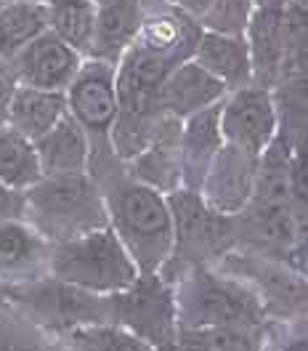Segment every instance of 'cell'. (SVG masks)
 Instances as JSON below:
<instances>
[{
    "label": "cell",
    "mask_w": 308,
    "mask_h": 351,
    "mask_svg": "<svg viewBox=\"0 0 308 351\" xmlns=\"http://www.w3.org/2000/svg\"><path fill=\"white\" fill-rule=\"evenodd\" d=\"M244 40L253 62V83L274 88L285 59V11L255 8L250 27L244 32Z\"/></svg>",
    "instance_id": "ac0fdd59"
},
{
    "label": "cell",
    "mask_w": 308,
    "mask_h": 351,
    "mask_svg": "<svg viewBox=\"0 0 308 351\" xmlns=\"http://www.w3.org/2000/svg\"><path fill=\"white\" fill-rule=\"evenodd\" d=\"M264 351H308V319L271 322Z\"/></svg>",
    "instance_id": "1f68e13d"
},
{
    "label": "cell",
    "mask_w": 308,
    "mask_h": 351,
    "mask_svg": "<svg viewBox=\"0 0 308 351\" xmlns=\"http://www.w3.org/2000/svg\"><path fill=\"white\" fill-rule=\"evenodd\" d=\"M213 3H216V0H170L173 8H178L181 14H186V16L197 19V22H199V16H202Z\"/></svg>",
    "instance_id": "d590c367"
},
{
    "label": "cell",
    "mask_w": 308,
    "mask_h": 351,
    "mask_svg": "<svg viewBox=\"0 0 308 351\" xmlns=\"http://www.w3.org/2000/svg\"><path fill=\"white\" fill-rule=\"evenodd\" d=\"M136 3L141 5L144 14H154V11H162V8L170 5V0H136Z\"/></svg>",
    "instance_id": "8d00e7d4"
},
{
    "label": "cell",
    "mask_w": 308,
    "mask_h": 351,
    "mask_svg": "<svg viewBox=\"0 0 308 351\" xmlns=\"http://www.w3.org/2000/svg\"><path fill=\"white\" fill-rule=\"evenodd\" d=\"M220 133L223 144L261 157L279 133V114L271 88L250 83L226 93L220 101Z\"/></svg>",
    "instance_id": "30bf717a"
},
{
    "label": "cell",
    "mask_w": 308,
    "mask_h": 351,
    "mask_svg": "<svg viewBox=\"0 0 308 351\" xmlns=\"http://www.w3.org/2000/svg\"><path fill=\"white\" fill-rule=\"evenodd\" d=\"M72 351H152L131 330L114 322H93L62 332Z\"/></svg>",
    "instance_id": "83f0119b"
},
{
    "label": "cell",
    "mask_w": 308,
    "mask_h": 351,
    "mask_svg": "<svg viewBox=\"0 0 308 351\" xmlns=\"http://www.w3.org/2000/svg\"><path fill=\"white\" fill-rule=\"evenodd\" d=\"M292 3H298V5H303V8H308V0H292Z\"/></svg>",
    "instance_id": "f35d334b"
},
{
    "label": "cell",
    "mask_w": 308,
    "mask_h": 351,
    "mask_svg": "<svg viewBox=\"0 0 308 351\" xmlns=\"http://www.w3.org/2000/svg\"><path fill=\"white\" fill-rule=\"evenodd\" d=\"M96 8L99 5L93 0H48L45 3L48 29L72 45L75 51H80L83 56H88Z\"/></svg>",
    "instance_id": "484cf974"
},
{
    "label": "cell",
    "mask_w": 308,
    "mask_h": 351,
    "mask_svg": "<svg viewBox=\"0 0 308 351\" xmlns=\"http://www.w3.org/2000/svg\"><path fill=\"white\" fill-rule=\"evenodd\" d=\"M66 114L64 90H43V88L19 86L14 93L8 123L14 131L27 136L29 141L40 138Z\"/></svg>",
    "instance_id": "44dd1931"
},
{
    "label": "cell",
    "mask_w": 308,
    "mask_h": 351,
    "mask_svg": "<svg viewBox=\"0 0 308 351\" xmlns=\"http://www.w3.org/2000/svg\"><path fill=\"white\" fill-rule=\"evenodd\" d=\"M279 114V136L295 144H308V75L285 77L271 88Z\"/></svg>",
    "instance_id": "4316f807"
},
{
    "label": "cell",
    "mask_w": 308,
    "mask_h": 351,
    "mask_svg": "<svg viewBox=\"0 0 308 351\" xmlns=\"http://www.w3.org/2000/svg\"><path fill=\"white\" fill-rule=\"evenodd\" d=\"M282 261H287L303 277H308V223H300V232H298L295 242L290 245V250L282 256Z\"/></svg>",
    "instance_id": "e575fe53"
},
{
    "label": "cell",
    "mask_w": 308,
    "mask_h": 351,
    "mask_svg": "<svg viewBox=\"0 0 308 351\" xmlns=\"http://www.w3.org/2000/svg\"><path fill=\"white\" fill-rule=\"evenodd\" d=\"M226 93L229 90L223 88L220 80H216L207 69H202L194 59H189V62H181L162 80L157 104H159V112L178 117V120H186L207 107L220 104L226 99Z\"/></svg>",
    "instance_id": "9a60e30c"
},
{
    "label": "cell",
    "mask_w": 308,
    "mask_h": 351,
    "mask_svg": "<svg viewBox=\"0 0 308 351\" xmlns=\"http://www.w3.org/2000/svg\"><path fill=\"white\" fill-rule=\"evenodd\" d=\"M51 242L24 219L0 221V282L19 285L48 274Z\"/></svg>",
    "instance_id": "5bb4252c"
},
{
    "label": "cell",
    "mask_w": 308,
    "mask_h": 351,
    "mask_svg": "<svg viewBox=\"0 0 308 351\" xmlns=\"http://www.w3.org/2000/svg\"><path fill=\"white\" fill-rule=\"evenodd\" d=\"M35 152L40 160L43 176L88 173L90 141L69 112L51 131L35 138Z\"/></svg>",
    "instance_id": "d6986e66"
},
{
    "label": "cell",
    "mask_w": 308,
    "mask_h": 351,
    "mask_svg": "<svg viewBox=\"0 0 308 351\" xmlns=\"http://www.w3.org/2000/svg\"><path fill=\"white\" fill-rule=\"evenodd\" d=\"M96 5H104V3H112V0H93Z\"/></svg>",
    "instance_id": "ab89813d"
},
{
    "label": "cell",
    "mask_w": 308,
    "mask_h": 351,
    "mask_svg": "<svg viewBox=\"0 0 308 351\" xmlns=\"http://www.w3.org/2000/svg\"><path fill=\"white\" fill-rule=\"evenodd\" d=\"M0 351H72L62 335L35 325L5 298L0 304Z\"/></svg>",
    "instance_id": "d4e9b609"
},
{
    "label": "cell",
    "mask_w": 308,
    "mask_h": 351,
    "mask_svg": "<svg viewBox=\"0 0 308 351\" xmlns=\"http://www.w3.org/2000/svg\"><path fill=\"white\" fill-rule=\"evenodd\" d=\"M96 184L104 195L110 229L125 245L138 271H159L173 253V216L168 195L131 178L125 168Z\"/></svg>",
    "instance_id": "6da1fadb"
},
{
    "label": "cell",
    "mask_w": 308,
    "mask_h": 351,
    "mask_svg": "<svg viewBox=\"0 0 308 351\" xmlns=\"http://www.w3.org/2000/svg\"><path fill=\"white\" fill-rule=\"evenodd\" d=\"M178 328H216V325H266V311L240 277L216 266H192L176 282Z\"/></svg>",
    "instance_id": "3957f363"
},
{
    "label": "cell",
    "mask_w": 308,
    "mask_h": 351,
    "mask_svg": "<svg viewBox=\"0 0 308 351\" xmlns=\"http://www.w3.org/2000/svg\"><path fill=\"white\" fill-rule=\"evenodd\" d=\"M24 213H27V192L0 181V221L24 219Z\"/></svg>",
    "instance_id": "d6a6232c"
},
{
    "label": "cell",
    "mask_w": 308,
    "mask_h": 351,
    "mask_svg": "<svg viewBox=\"0 0 308 351\" xmlns=\"http://www.w3.org/2000/svg\"><path fill=\"white\" fill-rule=\"evenodd\" d=\"M192 59L216 80H220L229 93L253 83V62L244 38H229L202 29Z\"/></svg>",
    "instance_id": "ffe728a7"
},
{
    "label": "cell",
    "mask_w": 308,
    "mask_h": 351,
    "mask_svg": "<svg viewBox=\"0 0 308 351\" xmlns=\"http://www.w3.org/2000/svg\"><path fill=\"white\" fill-rule=\"evenodd\" d=\"M24 3H48V0H24Z\"/></svg>",
    "instance_id": "60d3db41"
},
{
    "label": "cell",
    "mask_w": 308,
    "mask_h": 351,
    "mask_svg": "<svg viewBox=\"0 0 308 351\" xmlns=\"http://www.w3.org/2000/svg\"><path fill=\"white\" fill-rule=\"evenodd\" d=\"M253 0H216L202 16L199 27L205 32L216 35H229V38H244L250 19H253Z\"/></svg>",
    "instance_id": "f546056e"
},
{
    "label": "cell",
    "mask_w": 308,
    "mask_h": 351,
    "mask_svg": "<svg viewBox=\"0 0 308 351\" xmlns=\"http://www.w3.org/2000/svg\"><path fill=\"white\" fill-rule=\"evenodd\" d=\"M268 325H216L178 330L176 351H264Z\"/></svg>",
    "instance_id": "7402d4cb"
},
{
    "label": "cell",
    "mask_w": 308,
    "mask_h": 351,
    "mask_svg": "<svg viewBox=\"0 0 308 351\" xmlns=\"http://www.w3.org/2000/svg\"><path fill=\"white\" fill-rule=\"evenodd\" d=\"M298 75H308V8L290 3L285 8V59L279 80Z\"/></svg>",
    "instance_id": "f1b7e54d"
},
{
    "label": "cell",
    "mask_w": 308,
    "mask_h": 351,
    "mask_svg": "<svg viewBox=\"0 0 308 351\" xmlns=\"http://www.w3.org/2000/svg\"><path fill=\"white\" fill-rule=\"evenodd\" d=\"M48 32L45 3L3 0L0 3V59L11 62L24 45Z\"/></svg>",
    "instance_id": "603a6c76"
},
{
    "label": "cell",
    "mask_w": 308,
    "mask_h": 351,
    "mask_svg": "<svg viewBox=\"0 0 308 351\" xmlns=\"http://www.w3.org/2000/svg\"><path fill=\"white\" fill-rule=\"evenodd\" d=\"M110 322L131 330L152 351H176V287L159 271L138 274L136 282L110 295Z\"/></svg>",
    "instance_id": "9c48e42d"
},
{
    "label": "cell",
    "mask_w": 308,
    "mask_h": 351,
    "mask_svg": "<svg viewBox=\"0 0 308 351\" xmlns=\"http://www.w3.org/2000/svg\"><path fill=\"white\" fill-rule=\"evenodd\" d=\"M223 147L220 104L207 107L181 123V186L199 192L207 168Z\"/></svg>",
    "instance_id": "2e32d148"
},
{
    "label": "cell",
    "mask_w": 308,
    "mask_h": 351,
    "mask_svg": "<svg viewBox=\"0 0 308 351\" xmlns=\"http://www.w3.org/2000/svg\"><path fill=\"white\" fill-rule=\"evenodd\" d=\"M258 157L223 144L199 186L202 199L220 216H237L253 197Z\"/></svg>",
    "instance_id": "7c38bea8"
},
{
    "label": "cell",
    "mask_w": 308,
    "mask_h": 351,
    "mask_svg": "<svg viewBox=\"0 0 308 351\" xmlns=\"http://www.w3.org/2000/svg\"><path fill=\"white\" fill-rule=\"evenodd\" d=\"M83 62H86V56L80 51H75L72 45L64 43L59 35H53L48 29L29 45H24L11 59V66L16 72L19 86L66 90Z\"/></svg>",
    "instance_id": "8fae6325"
},
{
    "label": "cell",
    "mask_w": 308,
    "mask_h": 351,
    "mask_svg": "<svg viewBox=\"0 0 308 351\" xmlns=\"http://www.w3.org/2000/svg\"><path fill=\"white\" fill-rule=\"evenodd\" d=\"M40 178L43 168L35 152V141L14 131L11 125H0V181L27 192Z\"/></svg>",
    "instance_id": "cb8c5ba5"
},
{
    "label": "cell",
    "mask_w": 308,
    "mask_h": 351,
    "mask_svg": "<svg viewBox=\"0 0 308 351\" xmlns=\"http://www.w3.org/2000/svg\"><path fill=\"white\" fill-rule=\"evenodd\" d=\"M290 202L300 223H308V144H295L290 152Z\"/></svg>",
    "instance_id": "4dcf8cb0"
},
{
    "label": "cell",
    "mask_w": 308,
    "mask_h": 351,
    "mask_svg": "<svg viewBox=\"0 0 308 351\" xmlns=\"http://www.w3.org/2000/svg\"><path fill=\"white\" fill-rule=\"evenodd\" d=\"M181 123L162 112L149 144L125 162V173L162 195L181 189Z\"/></svg>",
    "instance_id": "4fadbf2b"
},
{
    "label": "cell",
    "mask_w": 308,
    "mask_h": 351,
    "mask_svg": "<svg viewBox=\"0 0 308 351\" xmlns=\"http://www.w3.org/2000/svg\"><path fill=\"white\" fill-rule=\"evenodd\" d=\"M16 88H19V80H16L14 66H11V62L0 59V125L8 123V110H11Z\"/></svg>",
    "instance_id": "836d02e7"
},
{
    "label": "cell",
    "mask_w": 308,
    "mask_h": 351,
    "mask_svg": "<svg viewBox=\"0 0 308 351\" xmlns=\"http://www.w3.org/2000/svg\"><path fill=\"white\" fill-rule=\"evenodd\" d=\"M114 69L117 66L110 62L86 59L77 69L75 80L64 90L66 112L80 123V128L86 131L90 141L88 173L93 176V181H101L125 168V162L114 154L110 141L112 125L120 112Z\"/></svg>",
    "instance_id": "5b68a950"
},
{
    "label": "cell",
    "mask_w": 308,
    "mask_h": 351,
    "mask_svg": "<svg viewBox=\"0 0 308 351\" xmlns=\"http://www.w3.org/2000/svg\"><path fill=\"white\" fill-rule=\"evenodd\" d=\"M144 11L136 0H112L96 8V24H93V38L86 59H99L117 66L123 53L131 48L136 40L141 24H144Z\"/></svg>",
    "instance_id": "e0dca14e"
},
{
    "label": "cell",
    "mask_w": 308,
    "mask_h": 351,
    "mask_svg": "<svg viewBox=\"0 0 308 351\" xmlns=\"http://www.w3.org/2000/svg\"><path fill=\"white\" fill-rule=\"evenodd\" d=\"M24 221H29L51 245L110 226L104 195L90 173L43 176L27 189Z\"/></svg>",
    "instance_id": "7a4b0ae2"
},
{
    "label": "cell",
    "mask_w": 308,
    "mask_h": 351,
    "mask_svg": "<svg viewBox=\"0 0 308 351\" xmlns=\"http://www.w3.org/2000/svg\"><path fill=\"white\" fill-rule=\"evenodd\" d=\"M168 205L173 216V253L159 269L168 282H176L192 266L216 263L223 253L237 247L234 216L216 213L199 192L181 186L168 195Z\"/></svg>",
    "instance_id": "8992f818"
},
{
    "label": "cell",
    "mask_w": 308,
    "mask_h": 351,
    "mask_svg": "<svg viewBox=\"0 0 308 351\" xmlns=\"http://www.w3.org/2000/svg\"><path fill=\"white\" fill-rule=\"evenodd\" d=\"M292 0H253L255 8H274V11H285Z\"/></svg>",
    "instance_id": "74e56055"
},
{
    "label": "cell",
    "mask_w": 308,
    "mask_h": 351,
    "mask_svg": "<svg viewBox=\"0 0 308 351\" xmlns=\"http://www.w3.org/2000/svg\"><path fill=\"white\" fill-rule=\"evenodd\" d=\"M3 298L27 319L56 335L80 325L110 322V295L88 293L64 280H56L53 274H43L19 285H5Z\"/></svg>",
    "instance_id": "52a82bcc"
},
{
    "label": "cell",
    "mask_w": 308,
    "mask_h": 351,
    "mask_svg": "<svg viewBox=\"0 0 308 351\" xmlns=\"http://www.w3.org/2000/svg\"><path fill=\"white\" fill-rule=\"evenodd\" d=\"M48 274L96 295H114L141 274L125 245L110 226L51 245Z\"/></svg>",
    "instance_id": "277c9868"
},
{
    "label": "cell",
    "mask_w": 308,
    "mask_h": 351,
    "mask_svg": "<svg viewBox=\"0 0 308 351\" xmlns=\"http://www.w3.org/2000/svg\"><path fill=\"white\" fill-rule=\"evenodd\" d=\"M210 266L240 277L244 285L253 287L268 322L308 319V277L282 258L234 247Z\"/></svg>",
    "instance_id": "ba28073f"
}]
</instances>
